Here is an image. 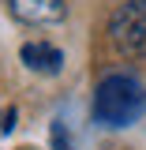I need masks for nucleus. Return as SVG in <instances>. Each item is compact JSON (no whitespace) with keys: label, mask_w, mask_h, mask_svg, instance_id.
<instances>
[{"label":"nucleus","mask_w":146,"mask_h":150,"mask_svg":"<svg viewBox=\"0 0 146 150\" xmlns=\"http://www.w3.org/2000/svg\"><path fill=\"white\" fill-rule=\"evenodd\" d=\"M109 41L128 56H146V0H128L109 15Z\"/></svg>","instance_id":"2"},{"label":"nucleus","mask_w":146,"mask_h":150,"mask_svg":"<svg viewBox=\"0 0 146 150\" xmlns=\"http://www.w3.org/2000/svg\"><path fill=\"white\" fill-rule=\"evenodd\" d=\"M19 56H23V64L30 71H45V75H56L60 64H64V53L56 45H45V41H26L19 49Z\"/></svg>","instance_id":"4"},{"label":"nucleus","mask_w":146,"mask_h":150,"mask_svg":"<svg viewBox=\"0 0 146 150\" xmlns=\"http://www.w3.org/2000/svg\"><path fill=\"white\" fill-rule=\"evenodd\" d=\"M8 8L26 26H49V23H60L68 15V4L64 0H8Z\"/></svg>","instance_id":"3"},{"label":"nucleus","mask_w":146,"mask_h":150,"mask_svg":"<svg viewBox=\"0 0 146 150\" xmlns=\"http://www.w3.org/2000/svg\"><path fill=\"white\" fill-rule=\"evenodd\" d=\"M94 120L105 128H128L146 112V90L135 75H105L94 90Z\"/></svg>","instance_id":"1"},{"label":"nucleus","mask_w":146,"mask_h":150,"mask_svg":"<svg viewBox=\"0 0 146 150\" xmlns=\"http://www.w3.org/2000/svg\"><path fill=\"white\" fill-rule=\"evenodd\" d=\"M53 150H71V143H68V131H64V124H60V120L53 124Z\"/></svg>","instance_id":"5"}]
</instances>
